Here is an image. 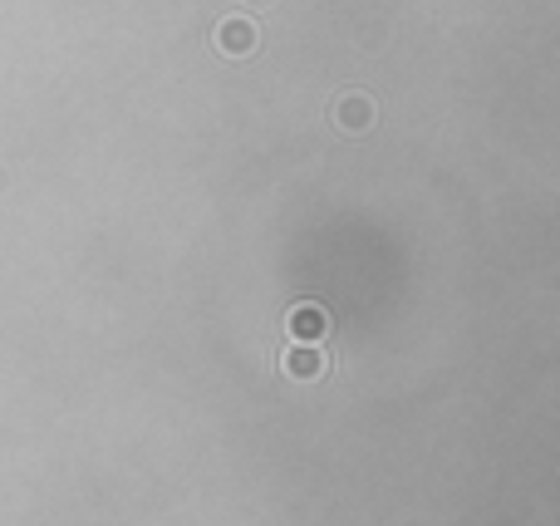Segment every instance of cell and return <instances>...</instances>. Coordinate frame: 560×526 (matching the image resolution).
Wrapping results in <instances>:
<instances>
[{
  "instance_id": "obj_1",
  "label": "cell",
  "mask_w": 560,
  "mask_h": 526,
  "mask_svg": "<svg viewBox=\"0 0 560 526\" xmlns=\"http://www.w3.org/2000/svg\"><path fill=\"white\" fill-rule=\"evenodd\" d=\"M285 330H290V340H295V345H320V340L330 335V310H325V305H315V300H300V305H290Z\"/></svg>"
},
{
  "instance_id": "obj_2",
  "label": "cell",
  "mask_w": 560,
  "mask_h": 526,
  "mask_svg": "<svg viewBox=\"0 0 560 526\" xmlns=\"http://www.w3.org/2000/svg\"><path fill=\"white\" fill-rule=\"evenodd\" d=\"M217 45H222L231 59L251 55V50H256V25H251L246 15H231V20H222V25H217Z\"/></svg>"
},
{
  "instance_id": "obj_3",
  "label": "cell",
  "mask_w": 560,
  "mask_h": 526,
  "mask_svg": "<svg viewBox=\"0 0 560 526\" xmlns=\"http://www.w3.org/2000/svg\"><path fill=\"white\" fill-rule=\"evenodd\" d=\"M290 379H325L330 374V359L315 350V345H295V350L285 354V364H280Z\"/></svg>"
},
{
  "instance_id": "obj_4",
  "label": "cell",
  "mask_w": 560,
  "mask_h": 526,
  "mask_svg": "<svg viewBox=\"0 0 560 526\" xmlns=\"http://www.w3.org/2000/svg\"><path fill=\"white\" fill-rule=\"evenodd\" d=\"M335 123L344 133H364L369 123H374V99H364V94H344L335 104Z\"/></svg>"
},
{
  "instance_id": "obj_5",
  "label": "cell",
  "mask_w": 560,
  "mask_h": 526,
  "mask_svg": "<svg viewBox=\"0 0 560 526\" xmlns=\"http://www.w3.org/2000/svg\"><path fill=\"white\" fill-rule=\"evenodd\" d=\"M256 5H271V0H256Z\"/></svg>"
}]
</instances>
